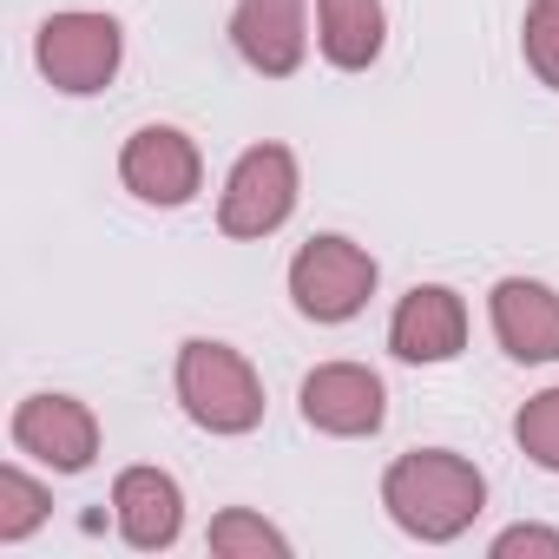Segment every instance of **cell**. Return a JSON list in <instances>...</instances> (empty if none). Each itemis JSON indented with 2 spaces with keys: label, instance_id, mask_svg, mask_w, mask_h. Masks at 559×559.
I'll return each instance as SVG.
<instances>
[{
  "label": "cell",
  "instance_id": "cell-1",
  "mask_svg": "<svg viewBox=\"0 0 559 559\" xmlns=\"http://www.w3.org/2000/svg\"><path fill=\"white\" fill-rule=\"evenodd\" d=\"M382 507H389V520H395L402 533L441 546V539H461V533L480 520L487 480H480L474 461H461V454H448V448H415V454H402V461L382 474Z\"/></svg>",
  "mask_w": 559,
  "mask_h": 559
},
{
  "label": "cell",
  "instance_id": "cell-2",
  "mask_svg": "<svg viewBox=\"0 0 559 559\" xmlns=\"http://www.w3.org/2000/svg\"><path fill=\"white\" fill-rule=\"evenodd\" d=\"M178 402L204 435H250L263 421V382L230 343L191 336L178 349Z\"/></svg>",
  "mask_w": 559,
  "mask_h": 559
},
{
  "label": "cell",
  "instance_id": "cell-3",
  "mask_svg": "<svg viewBox=\"0 0 559 559\" xmlns=\"http://www.w3.org/2000/svg\"><path fill=\"white\" fill-rule=\"evenodd\" d=\"M290 297L310 323H349L376 297V257L362 243L323 230L290 257Z\"/></svg>",
  "mask_w": 559,
  "mask_h": 559
},
{
  "label": "cell",
  "instance_id": "cell-4",
  "mask_svg": "<svg viewBox=\"0 0 559 559\" xmlns=\"http://www.w3.org/2000/svg\"><path fill=\"white\" fill-rule=\"evenodd\" d=\"M297 211V158L284 145H250L217 198V230L224 237H270Z\"/></svg>",
  "mask_w": 559,
  "mask_h": 559
},
{
  "label": "cell",
  "instance_id": "cell-5",
  "mask_svg": "<svg viewBox=\"0 0 559 559\" xmlns=\"http://www.w3.org/2000/svg\"><path fill=\"white\" fill-rule=\"evenodd\" d=\"M119 53H126V40H119V21L112 14H53L40 27V40H34L40 73L60 93H73V99L106 93L112 73H119Z\"/></svg>",
  "mask_w": 559,
  "mask_h": 559
},
{
  "label": "cell",
  "instance_id": "cell-6",
  "mask_svg": "<svg viewBox=\"0 0 559 559\" xmlns=\"http://www.w3.org/2000/svg\"><path fill=\"white\" fill-rule=\"evenodd\" d=\"M119 178H126L132 198L178 211V204L198 198L204 165H198V145H191L178 126H139V132L126 139V152H119Z\"/></svg>",
  "mask_w": 559,
  "mask_h": 559
},
{
  "label": "cell",
  "instance_id": "cell-7",
  "mask_svg": "<svg viewBox=\"0 0 559 559\" xmlns=\"http://www.w3.org/2000/svg\"><path fill=\"white\" fill-rule=\"evenodd\" d=\"M14 448L47 461L53 474H86L99 454V421L73 395H27L14 408Z\"/></svg>",
  "mask_w": 559,
  "mask_h": 559
},
{
  "label": "cell",
  "instance_id": "cell-8",
  "mask_svg": "<svg viewBox=\"0 0 559 559\" xmlns=\"http://www.w3.org/2000/svg\"><path fill=\"white\" fill-rule=\"evenodd\" d=\"M304 8L310 0H237V14H230V47L243 53L250 73L263 80H290L304 67Z\"/></svg>",
  "mask_w": 559,
  "mask_h": 559
},
{
  "label": "cell",
  "instance_id": "cell-9",
  "mask_svg": "<svg viewBox=\"0 0 559 559\" xmlns=\"http://www.w3.org/2000/svg\"><path fill=\"white\" fill-rule=\"evenodd\" d=\"M467 343V304L448 290V284H415L402 304H395V323H389V349L402 362H454Z\"/></svg>",
  "mask_w": 559,
  "mask_h": 559
},
{
  "label": "cell",
  "instance_id": "cell-10",
  "mask_svg": "<svg viewBox=\"0 0 559 559\" xmlns=\"http://www.w3.org/2000/svg\"><path fill=\"white\" fill-rule=\"evenodd\" d=\"M382 382L362 362H323L304 376V421L323 435H376L382 428Z\"/></svg>",
  "mask_w": 559,
  "mask_h": 559
},
{
  "label": "cell",
  "instance_id": "cell-11",
  "mask_svg": "<svg viewBox=\"0 0 559 559\" xmlns=\"http://www.w3.org/2000/svg\"><path fill=\"white\" fill-rule=\"evenodd\" d=\"M487 310L513 362H559V290L533 284V276H500Z\"/></svg>",
  "mask_w": 559,
  "mask_h": 559
},
{
  "label": "cell",
  "instance_id": "cell-12",
  "mask_svg": "<svg viewBox=\"0 0 559 559\" xmlns=\"http://www.w3.org/2000/svg\"><path fill=\"white\" fill-rule=\"evenodd\" d=\"M112 513H119L126 546L165 552V546L178 539V526H185V493H178V480L158 474V467H126L119 487H112Z\"/></svg>",
  "mask_w": 559,
  "mask_h": 559
},
{
  "label": "cell",
  "instance_id": "cell-13",
  "mask_svg": "<svg viewBox=\"0 0 559 559\" xmlns=\"http://www.w3.org/2000/svg\"><path fill=\"white\" fill-rule=\"evenodd\" d=\"M382 34H389L382 0H317V47L330 67H343V73L376 67Z\"/></svg>",
  "mask_w": 559,
  "mask_h": 559
},
{
  "label": "cell",
  "instance_id": "cell-14",
  "mask_svg": "<svg viewBox=\"0 0 559 559\" xmlns=\"http://www.w3.org/2000/svg\"><path fill=\"white\" fill-rule=\"evenodd\" d=\"M211 552H224V559H290V539L276 533L270 520L230 507V513L211 520Z\"/></svg>",
  "mask_w": 559,
  "mask_h": 559
},
{
  "label": "cell",
  "instance_id": "cell-15",
  "mask_svg": "<svg viewBox=\"0 0 559 559\" xmlns=\"http://www.w3.org/2000/svg\"><path fill=\"white\" fill-rule=\"evenodd\" d=\"M47 487L34 480V474H21V467H0V539H27L40 520H47Z\"/></svg>",
  "mask_w": 559,
  "mask_h": 559
},
{
  "label": "cell",
  "instance_id": "cell-16",
  "mask_svg": "<svg viewBox=\"0 0 559 559\" xmlns=\"http://www.w3.org/2000/svg\"><path fill=\"white\" fill-rule=\"evenodd\" d=\"M513 441H520L546 474H559V389H546V395H533V402L520 408Z\"/></svg>",
  "mask_w": 559,
  "mask_h": 559
},
{
  "label": "cell",
  "instance_id": "cell-17",
  "mask_svg": "<svg viewBox=\"0 0 559 559\" xmlns=\"http://www.w3.org/2000/svg\"><path fill=\"white\" fill-rule=\"evenodd\" d=\"M520 47H526V67L539 73V86L559 93V0H533V8H526Z\"/></svg>",
  "mask_w": 559,
  "mask_h": 559
},
{
  "label": "cell",
  "instance_id": "cell-18",
  "mask_svg": "<svg viewBox=\"0 0 559 559\" xmlns=\"http://www.w3.org/2000/svg\"><path fill=\"white\" fill-rule=\"evenodd\" d=\"M520 552H546V559H559V533H546V526H507V533L493 539V559H520Z\"/></svg>",
  "mask_w": 559,
  "mask_h": 559
}]
</instances>
